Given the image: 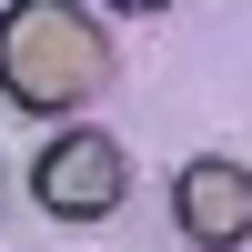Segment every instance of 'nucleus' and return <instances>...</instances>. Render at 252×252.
<instances>
[{"label": "nucleus", "mask_w": 252, "mask_h": 252, "mask_svg": "<svg viewBox=\"0 0 252 252\" xmlns=\"http://www.w3.org/2000/svg\"><path fill=\"white\" fill-rule=\"evenodd\" d=\"M31 192H40L51 222H111L121 192H131V161H121L111 131H61L51 152L31 161Z\"/></svg>", "instance_id": "f03ea898"}, {"label": "nucleus", "mask_w": 252, "mask_h": 252, "mask_svg": "<svg viewBox=\"0 0 252 252\" xmlns=\"http://www.w3.org/2000/svg\"><path fill=\"white\" fill-rule=\"evenodd\" d=\"M111 71L121 61H111L101 10H81V0H10L0 10V91L20 111L71 121V111H91L111 91Z\"/></svg>", "instance_id": "f257e3e1"}, {"label": "nucleus", "mask_w": 252, "mask_h": 252, "mask_svg": "<svg viewBox=\"0 0 252 252\" xmlns=\"http://www.w3.org/2000/svg\"><path fill=\"white\" fill-rule=\"evenodd\" d=\"M172 222H182V242H192V252H242V242H252V172H242V161H222V152L182 161Z\"/></svg>", "instance_id": "7ed1b4c3"}]
</instances>
